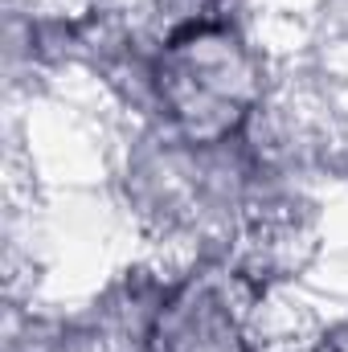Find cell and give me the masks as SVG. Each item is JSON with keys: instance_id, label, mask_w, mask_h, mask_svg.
Segmentation results:
<instances>
[{"instance_id": "cell-2", "label": "cell", "mask_w": 348, "mask_h": 352, "mask_svg": "<svg viewBox=\"0 0 348 352\" xmlns=\"http://www.w3.org/2000/svg\"><path fill=\"white\" fill-rule=\"evenodd\" d=\"M156 352H246L242 316L234 295L217 278H193L180 287L152 332Z\"/></svg>"}, {"instance_id": "cell-1", "label": "cell", "mask_w": 348, "mask_h": 352, "mask_svg": "<svg viewBox=\"0 0 348 352\" xmlns=\"http://www.w3.org/2000/svg\"><path fill=\"white\" fill-rule=\"evenodd\" d=\"M160 94L197 140H221L250 107L254 74L242 45L213 25H193L168 41L160 62Z\"/></svg>"}]
</instances>
